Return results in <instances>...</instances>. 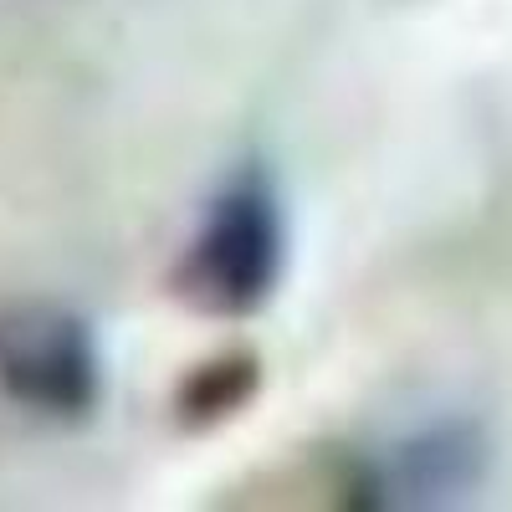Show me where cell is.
Listing matches in <instances>:
<instances>
[{
    "label": "cell",
    "mask_w": 512,
    "mask_h": 512,
    "mask_svg": "<svg viewBox=\"0 0 512 512\" xmlns=\"http://www.w3.org/2000/svg\"><path fill=\"white\" fill-rule=\"evenodd\" d=\"M287 251L292 226L277 175L262 159L236 164L205 195L169 272V292L205 318H251L277 297Z\"/></svg>",
    "instance_id": "6da1fadb"
},
{
    "label": "cell",
    "mask_w": 512,
    "mask_h": 512,
    "mask_svg": "<svg viewBox=\"0 0 512 512\" xmlns=\"http://www.w3.org/2000/svg\"><path fill=\"white\" fill-rule=\"evenodd\" d=\"M492 472V441L477 420L441 415L410 431L349 451L333 472V502L344 507H456L477 497Z\"/></svg>",
    "instance_id": "7a4b0ae2"
},
{
    "label": "cell",
    "mask_w": 512,
    "mask_h": 512,
    "mask_svg": "<svg viewBox=\"0 0 512 512\" xmlns=\"http://www.w3.org/2000/svg\"><path fill=\"white\" fill-rule=\"evenodd\" d=\"M0 395L41 420H88L103 400V349L93 323L62 303H6Z\"/></svg>",
    "instance_id": "3957f363"
},
{
    "label": "cell",
    "mask_w": 512,
    "mask_h": 512,
    "mask_svg": "<svg viewBox=\"0 0 512 512\" xmlns=\"http://www.w3.org/2000/svg\"><path fill=\"white\" fill-rule=\"evenodd\" d=\"M256 390H262V364L256 354H221L205 359L200 369H190L175 390V420L190 425V431H210V425L236 420Z\"/></svg>",
    "instance_id": "277c9868"
}]
</instances>
